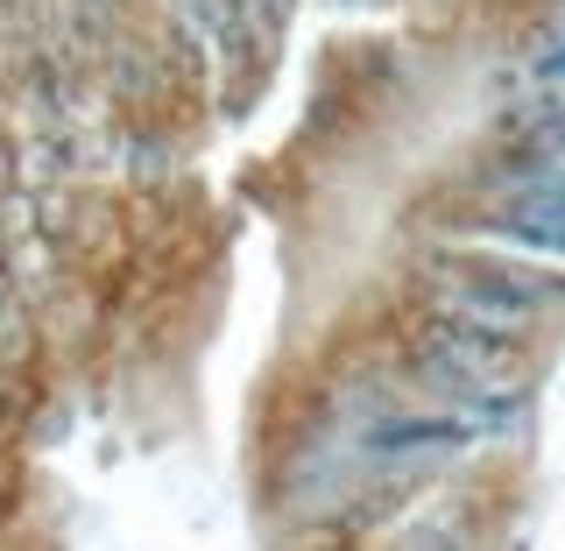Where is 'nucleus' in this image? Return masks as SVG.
Here are the masks:
<instances>
[{"label":"nucleus","mask_w":565,"mask_h":551,"mask_svg":"<svg viewBox=\"0 0 565 551\" xmlns=\"http://www.w3.org/2000/svg\"><path fill=\"white\" fill-rule=\"evenodd\" d=\"M417 375L431 389L438 403H452V411H467L473 424H494L516 411L523 396V375H516V340H502V332H481V326H459V318L431 311L417 326Z\"/></svg>","instance_id":"obj_1"},{"label":"nucleus","mask_w":565,"mask_h":551,"mask_svg":"<svg viewBox=\"0 0 565 551\" xmlns=\"http://www.w3.org/2000/svg\"><path fill=\"white\" fill-rule=\"evenodd\" d=\"M473 438V417L467 411H382V417H367L361 424V453H375V459H446L459 453Z\"/></svg>","instance_id":"obj_4"},{"label":"nucleus","mask_w":565,"mask_h":551,"mask_svg":"<svg viewBox=\"0 0 565 551\" xmlns=\"http://www.w3.org/2000/svg\"><path fill=\"white\" fill-rule=\"evenodd\" d=\"M552 283L516 269V262H481V255H446L431 269V311L459 318V326L502 332V340H523L530 318H544L552 305Z\"/></svg>","instance_id":"obj_2"},{"label":"nucleus","mask_w":565,"mask_h":551,"mask_svg":"<svg viewBox=\"0 0 565 551\" xmlns=\"http://www.w3.org/2000/svg\"><path fill=\"white\" fill-rule=\"evenodd\" d=\"M488 234L530 255H565V177L558 170H509L488 205Z\"/></svg>","instance_id":"obj_3"}]
</instances>
